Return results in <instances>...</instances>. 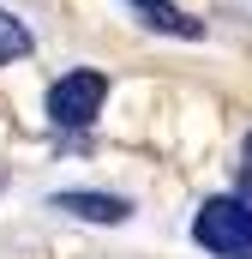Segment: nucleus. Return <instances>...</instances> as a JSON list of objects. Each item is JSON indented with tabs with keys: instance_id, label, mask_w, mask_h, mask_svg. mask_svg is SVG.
<instances>
[{
	"instance_id": "obj_1",
	"label": "nucleus",
	"mask_w": 252,
	"mask_h": 259,
	"mask_svg": "<svg viewBox=\"0 0 252 259\" xmlns=\"http://www.w3.org/2000/svg\"><path fill=\"white\" fill-rule=\"evenodd\" d=\"M192 241L216 259H252V175L240 181V193H216L198 205Z\"/></svg>"
},
{
	"instance_id": "obj_2",
	"label": "nucleus",
	"mask_w": 252,
	"mask_h": 259,
	"mask_svg": "<svg viewBox=\"0 0 252 259\" xmlns=\"http://www.w3.org/2000/svg\"><path fill=\"white\" fill-rule=\"evenodd\" d=\"M102 97H108V78L96 66H78V72H66V78L48 84V121L54 127H90Z\"/></svg>"
},
{
	"instance_id": "obj_3",
	"label": "nucleus",
	"mask_w": 252,
	"mask_h": 259,
	"mask_svg": "<svg viewBox=\"0 0 252 259\" xmlns=\"http://www.w3.org/2000/svg\"><path fill=\"white\" fill-rule=\"evenodd\" d=\"M54 211H72L84 223H126L132 199H120V193H54Z\"/></svg>"
},
{
	"instance_id": "obj_4",
	"label": "nucleus",
	"mask_w": 252,
	"mask_h": 259,
	"mask_svg": "<svg viewBox=\"0 0 252 259\" xmlns=\"http://www.w3.org/2000/svg\"><path fill=\"white\" fill-rule=\"evenodd\" d=\"M132 6H138V18H144V24H156V30H168V36H204V24L186 18L174 0H132Z\"/></svg>"
},
{
	"instance_id": "obj_5",
	"label": "nucleus",
	"mask_w": 252,
	"mask_h": 259,
	"mask_svg": "<svg viewBox=\"0 0 252 259\" xmlns=\"http://www.w3.org/2000/svg\"><path fill=\"white\" fill-rule=\"evenodd\" d=\"M30 49H36V36H30V30H24V24H18V18H12V12H0V66H12V61H24V55H30Z\"/></svg>"
},
{
	"instance_id": "obj_6",
	"label": "nucleus",
	"mask_w": 252,
	"mask_h": 259,
	"mask_svg": "<svg viewBox=\"0 0 252 259\" xmlns=\"http://www.w3.org/2000/svg\"><path fill=\"white\" fill-rule=\"evenodd\" d=\"M246 157H252V139H246Z\"/></svg>"
}]
</instances>
